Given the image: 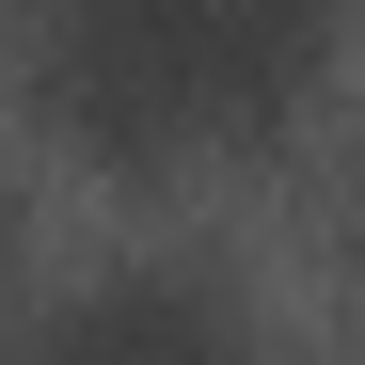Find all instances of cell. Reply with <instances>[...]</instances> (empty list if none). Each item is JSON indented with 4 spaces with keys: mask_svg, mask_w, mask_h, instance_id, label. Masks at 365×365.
I'll return each instance as SVG.
<instances>
[{
    "mask_svg": "<svg viewBox=\"0 0 365 365\" xmlns=\"http://www.w3.org/2000/svg\"><path fill=\"white\" fill-rule=\"evenodd\" d=\"M334 48H349V0H32V96L111 175L270 143L334 80Z\"/></svg>",
    "mask_w": 365,
    "mask_h": 365,
    "instance_id": "1",
    "label": "cell"
},
{
    "mask_svg": "<svg viewBox=\"0 0 365 365\" xmlns=\"http://www.w3.org/2000/svg\"><path fill=\"white\" fill-rule=\"evenodd\" d=\"M207 334H222V302H191V286H96L64 318V349H207Z\"/></svg>",
    "mask_w": 365,
    "mask_h": 365,
    "instance_id": "2",
    "label": "cell"
}]
</instances>
